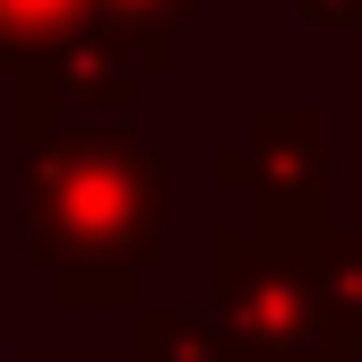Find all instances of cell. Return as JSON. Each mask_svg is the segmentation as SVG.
<instances>
[{
  "label": "cell",
  "instance_id": "5",
  "mask_svg": "<svg viewBox=\"0 0 362 362\" xmlns=\"http://www.w3.org/2000/svg\"><path fill=\"white\" fill-rule=\"evenodd\" d=\"M129 362H233L216 310L181 302H129Z\"/></svg>",
  "mask_w": 362,
  "mask_h": 362
},
{
  "label": "cell",
  "instance_id": "7",
  "mask_svg": "<svg viewBox=\"0 0 362 362\" xmlns=\"http://www.w3.org/2000/svg\"><path fill=\"white\" fill-rule=\"evenodd\" d=\"M320 328L328 345H362V233H320Z\"/></svg>",
  "mask_w": 362,
  "mask_h": 362
},
{
  "label": "cell",
  "instance_id": "3",
  "mask_svg": "<svg viewBox=\"0 0 362 362\" xmlns=\"http://www.w3.org/2000/svg\"><path fill=\"white\" fill-rule=\"evenodd\" d=\"M216 190H250L259 224H285V233H328V199H337V129L320 104H267L250 112V129L233 147L207 156Z\"/></svg>",
  "mask_w": 362,
  "mask_h": 362
},
{
  "label": "cell",
  "instance_id": "2",
  "mask_svg": "<svg viewBox=\"0 0 362 362\" xmlns=\"http://www.w3.org/2000/svg\"><path fill=\"white\" fill-rule=\"evenodd\" d=\"M207 310L233 362H320V242L285 224H216L207 233Z\"/></svg>",
  "mask_w": 362,
  "mask_h": 362
},
{
  "label": "cell",
  "instance_id": "6",
  "mask_svg": "<svg viewBox=\"0 0 362 362\" xmlns=\"http://www.w3.org/2000/svg\"><path fill=\"white\" fill-rule=\"evenodd\" d=\"M78 26H104V0H0V69L35 61L43 43H61Z\"/></svg>",
  "mask_w": 362,
  "mask_h": 362
},
{
  "label": "cell",
  "instance_id": "4",
  "mask_svg": "<svg viewBox=\"0 0 362 362\" xmlns=\"http://www.w3.org/2000/svg\"><path fill=\"white\" fill-rule=\"evenodd\" d=\"M139 52L112 35V26H78L61 43H43L35 61L9 69L18 86V129H69V121H129V104H139Z\"/></svg>",
  "mask_w": 362,
  "mask_h": 362
},
{
  "label": "cell",
  "instance_id": "1",
  "mask_svg": "<svg viewBox=\"0 0 362 362\" xmlns=\"http://www.w3.org/2000/svg\"><path fill=\"white\" fill-rule=\"evenodd\" d=\"M173 156L129 121L18 129V242L61 310H129L173 233Z\"/></svg>",
  "mask_w": 362,
  "mask_h": 362
},
{
  "label": "cell",
  "instance_id": "9",
  "mask_svg": "<svg viewBox=\"0 0 362 362\" xmlns=\"http://www.w3.org/2000/svg\"><path fill=\"white\" fill-rule=\"evenodd\" d=\"M320 362H362V345H328V354H320Z\"/></svg>",
  "mask_w": 362,
  "mask_h": 362
},
{
  "label": "cell",
  "instance_id": "8",
  "mask_svg": "<svg viewBox=\"0 0 362 362\" xmlns=\"http://www.w3.org/2000/svg\"><path fill=\"white\" fill-rule=\"evenodd\" d=\"M302 26H320V35H354L362 26V0H293Z\"/></svg>",
  "mask_w": 362,
  "mask_h": 362
}]
</instances>
